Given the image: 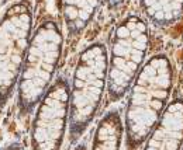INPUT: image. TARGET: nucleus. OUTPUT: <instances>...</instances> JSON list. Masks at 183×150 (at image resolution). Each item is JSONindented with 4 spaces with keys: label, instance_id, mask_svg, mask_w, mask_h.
<instances>
[{
    "label": "nucleus",
    "instance_id": "f257e3e1",
    "mask_svg": "<svg viewBox=\"0 0 183 150\" xmlns=\"http://www.w3.org/2000/svg\"><path fill=\"white\" fill-rule=\"evenodd\" d=\"M175 70L171 58L155 53L138 72L128 90L124 128L125 144L135 150L145 143L149 133L171 103Z\"/></svg>",
    "mask_w": 183,
    "mask_h": 150
},
{
    "label": "nucleus",
    "instance_id": "f03ea898",
    "mask_svg": "<svg viewBox=\"0 0 183 150\" xmlns=\"http://www.w3.org/2000/svg\"><path fill=\"white\" fill-rule=\"evenodd\" d=\"M64 34L54 20L42 21L33 32L17 83V108L21 116L35 110L55 80L64 53Z\"/></svg>",
    "mask_w": 183,
    "mask_h": 150
},
{
    "label": "nucleus",
    "instance_id": "7ed1b4c3",
    "mask_svg": "<svg viewBox=\"0 0 183 150\" xmlns=\"http://www.w3.org/2000/svg\"><path fill=\"white\" fill-rule=\"evenodd\" d=\"M108 49L96 41L79 52L71 80L69 140L75 143L93 122L107 93Z\"/></svg>",
    "mask_w": 183,
    "mask_h": 150
},
{
    "label": "nucleus",
    "instance_id": "20e7f679",
    "mask_svg": "<svg viewBox=\"0 0 183 150\" xmlns=\"http://www.w3.org/2000/svg\"><path fill=\"white\" fill-rule=\"evenodd\" d=\"M149 49L147 23L137 16H128L116 27L108 52L107 97L116 103L128 93L134 79L145 63Z\"/></svg>",
    "mask_w": 183,
    "mask_h": 150
},
{
    "label": "nucleus",
    "instance_id": "39448f33",
    "mask_svg": "<svg viewBox=\"0 0 183 150\" xmlns=\"http://www.w3.org/2000/svg\"><path fill=\"white\" fill-rule=\"evenodd\" d=\"M33 37V14L25 3L13 4L0 20V110L16 91Z\"/></svg>",
    "mask_w": 183,
    "mask_h": 150
},
{
    "label": "nucleus",
    "instance_id": "423d86ee",
    "mask_svg": "<svg viewBox=\"0 0 183 150\" xmlns=\"http://www.w3.org/2000/svg\"><path fill=\"white\" fill-rule=\"evenodd\" d=\"M69 110L71 81L65 76H58L34 110L31 150H61L69 128Z\"/></svg>",
    "mask_w": 183,
    "mask_h": 150
},
{
    "label": "nucleus",
    "instance_id": "0eeeda50",
    "mask_svg": "<svg viewBox=\"0 0 183 150\" xmlns=\"http://www.w3.org/2000/svg\"><path fill=\"white\" fill-rule=\"evenodd\" d=\"M183 149V98H173L145 140L144 150Z\"/></svg>",
    "mask_w": 183,
    "mask_h": 150
},
{
    "label": "nucleus",
    "instance_id": "6e6552de",
    "mask_svg": "<svg viewBox=\"0 0 183 150\" xmlns=\"http://www.w3.org/2000/svg\"><path fill=\"white\" fill-rule=\"evenodd\" d=\"M123 138H125V128L120 112L107 111L96 126L90 150H121Z\"/></svg>",
    "mask_w": 183,
    "mask_h": 150
},
{
    "label": "nucleus",
    "instance_id": "1a4fd4ad",
    "mask_svg": "<svg viewBox=\"0 0 183 150\" xmlns=\"http://www.w3.org/2000/svg\"><path fill=\"white\" fill-rule=\"evenodd\" d=\"M100 0H65L64 20L69 38H76L88 27Z\"/></svg>",
    "mask_w": 183,
    "mask_h": 150
},
{
    "label": "nucleus",
    "instance_id": "9d476101",
    "mask_svg": "<svg viewBox=\"0 0 183 150\" xmlns=\"http://www.w3.org/2000/svg\"><path fill=\"white\" fill-rule=\"evenodd\" d=\"M147 17L159 27L175 23L183 13V0H141Z\"/></svg>",
    "mask_w": 183,
    "mask_h": 150
},
{
    "label": "nucleus",
    "instance_id": "9b49d317",
    "mask_svg": "<svg viewBox=\"0 0 183 150\" xmlns=\"http://www.w3.org/2000/svg\"><path fill=\"white\" fill-rule=\"evenodd\" d=\"M4 150H23V149H21V146L18 143H13V144H10V146H7Z\"/></svg>",
    "mask_w": 183,
    "mask_h": 150
},
{
    "label": "nucleus",
    "instance_id": "f8f14e48",
    "mask_svg": "<svg viewBox=\"0 0 183 150\" xmlns=\"http://www.w3.org/2000/svg\"><path fill=\"white\" fill-rule=\"evenodd\" d=\"M73 150H88V147H86V143H79Z\"/></svg>",
    "mask_w": 183,
    "mask_h": 150
},
{
    "label": "nucleus",
    "instance_id": "ddd939ff",
    "mask_svg": "<svg viewBox=\"0 0 183 150\" xmlns=\"http://www.w3.org/2000/svg\"><path fill=\"white\" fill-rule=\"evenodd\" d=\"M182 150H183V149H182Z\"/></svg>",
    "mask_w": 183,
    "mask_h": 150
}]
</instances>
